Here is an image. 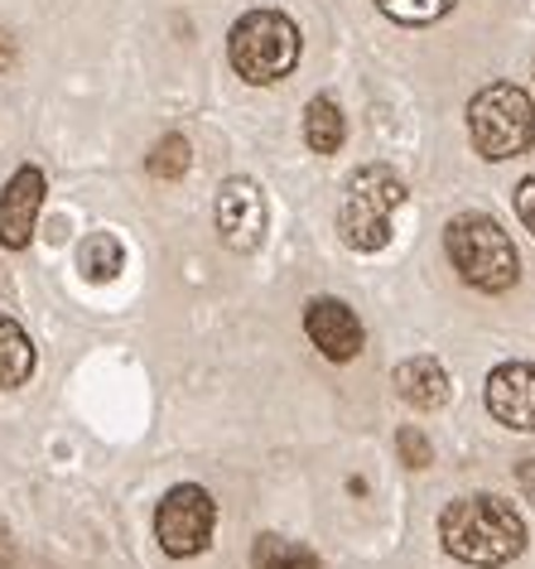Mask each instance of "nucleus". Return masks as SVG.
<instances>
[{"instance_id": "13", "label": "nucleus", "mask_w": 535, "mask_h": 569, "mask_svg": "<svg viewBox=\"0 0 535 569\" xmlns=\"http://www.w3.org/2000/svg\"><path fill=\"white\" fill-rule=\"evenodd\" d=\"M34 377V343L16 319L0 315V387H24Z\"/></svg>"}, {"instance_id": "5", "label": "nucleus", "mask_w": 535, "mask_h": 569, "mask_svg": "<svg viewBox=\"0 0 535 569\" xmlns=\"http://www.w3.org/2000/svg\"><path fill=\"white\" fill-rule=\"evenodd\" d=\"M405 203V183L396 179V169L367 164L347 179V198L337 208V232L352 251H382L391 241V218Z\"/></svg>"}, {"instance_id": "15", "label": "nucleus", "mask_w": 535, "mask_h": 569, "mask_svg": "<svg viewBox=\"0 0 535 569\" xmlns=\"http://www.w3.org/2000/svg\"><path fill=\"white\" fill-rule=\"evenodd\" d=\"M82 276L88 280H117L121 266H125V247L111 232H92L88 241H82Z\"/></svg>"}, {"instance_id": "4", "label": "nucleus", "mask_w": 535, "mask_h": 569, "mask_svg": "<svg viewBox=\"0 0 535 569\" xmlns=\"http://www.w3.org/2000/svg\"><path fill=\"white\" fill-rule=\"evenodd\" d=\"M468 136L483 160H516L535 140V102L516 82H492L468 102Z\"/></svg>"}, {"instance_id": "8", "label": "nucleus", "mask_w": 535, "mask_h": 569, "mask_svg": "<svg viewBox=\"0 0 535 569\" xmlns=\"http://www.w3.org/2000/svg\"><path fill=\"white\" fill-rule=\"evenodd\" d=\"M218 232L232 251H256L265 241V193L256 179H228L218 189Z\"/></svg>"}, {"instance_id": "12", "label": "nucleus", "mask_w": 535, "mask_h": 569, "mask_svg": "<svg viewBox=\"0 0 535 569\" xmlns=\"http://www.w3.org/2000/svg\"><path fill=\"white\" fill-rule=\"evenodd\" d=\"M347 140V117L343 107L333 102V97H314V102L304 107V146L314 154H337Z\"/></svg>"}, {"instance_id": "20", "label": "nucleus", "mask_w": 535, "mask_h": 569, "mask_svg": "<svg viewBox=\"0 0 535 569\" xmlns=\"http://www.w3.org/2000/svg\"><path fill=\"white\" fill-rule=\"evenodd\" d=\"M516 488L526 502H535V453H526V459H516Z\"/></svg>"}, {"instance_id": "14", "label": "nucleus", "mask_w": 535, "mask_h": 569, "mask_svg": "<svg viewBox=\"0 0 535 569\" xmlns=\"http://www.w3.org/2000/svg\"><path fill=\"white\" fill-rule=\"evenodd\" d=\"M251 569H323L319 555L300 546V540H285V536H261L256 550H251Z\"/></svg>"}, {"instance_id": "16", "label": "nucleus", "mask_w": 535, "mask_h": 569, "mask_svg": "<svg viewBox=\"0 0 535 569\" xmlns=\"http://www.w3.org/2000/svg\"><path fill=\"white\" fill-rule=\"evenodd\" d=\"M189 164H193V150H189V140L174 136V131H169L164 140H154V150H150V160H145V169H150L154 179H184Z\"/></svg>"}, {"instance_id": "9", "label": "nucleus", "mask_w": 535, "mask_h": 569, "mask_svg": "<svg viewBox=\"0 0 535 569\" xmlns=\"http://www.w3.org/2000/svg\"><path fill=\"white\" fill-rule=\"evenodd\" d=\"M487 410L506 430L535 435V362H502L487 372Z\"/></svg>"}, {"instance_id": "11", "label": "nucleus", "mask_w": 535, "mask_h": 569, "mask_svg": "<svg viewBox=\"0 0 535 569\" xmlns=\"http://www.w3.org/2000/svg\"><path fill=\"white\" fill-rule=\"evenodd\" d=\"M396 396L411 401L415 410H440V406H448L454 387H448V372L434 358H411L396 367Z\"/></svg>"}, {"instance_id": "3", "label": "nucleus", "mask_w": 535, "mask_h": 569, "mask_svg": "<svg viewBox=\"0 0 535 569\" xmlns=\"http://www.w3.org/2000/svg\"><path fill=\"white\" fill-rule=\"evenodd\" d=\"M228 59L251 88H271V82L290 78L294 63H300V30L280 10H251L232 24Z\"/></svg>"}, {"instance_id": "1", "label": "nucleus", "mask_w": 535, "mask_h": 569, "mask_svg": "<svg viewBox=\"0 0 535 569\" xmlns=\"http://www.w3.org/2000/svg\"><path fill=\"white\" fill-rule=\"evenodd\" d=\"M440 540L454 560L497 569L526 550V521H521V511L506 497H492V492L454 497L440 517Z\"/></svg>"}, {"instance_id": "6", "label": "nucleus", "mask_w": 535, "mask_h": 569, "mask_svg": "<svg viewBox=\"0 0 535 569\" xmlns=\"http://www.w3.org/2000/svg\"><path fill=\"white\" fill-rule=\"evenodd\" d=\"M213 526H218V502L208 488H199V482L169 488L160 511H154V540H160L164 555H174V560L203 555L213 546Z\"/></svg>"}, {"instance_id": "2", "label": "nucleus", "mask_w": 535, "mask_h": 569, "mask_svg": "<svg viewBox=\"0 0 535 569\" xmlns=\"http://www.w3.org/2000/svg\"><path fill=\"white\" fill-rule=\"evenodd\" d=\"M444 251L458 276L483 295H506L521 280V256L512 247V232L492 212H458L444 227Z\"/></svg>"}, {"instance_id": "10", "label": "nucleus", "mask_w": 535, "mask_h": 569, "mask_svg": "<svg viewBox=\"0 0 535 569\" xmlns=\"http://www.w3.org/2000/svg\"><path fill=\"white\" fill-rule=\"evenodd\" d=\"M304 333L329 362H352L362 352V323L343 300H333V295L304 305Z\"/></svg>"}, {"instance_id": "19", "label": "nucleus", "mask_w": 535, "mask_h": 569, "mask_svg": "<svg viewBox=\"0 0 535 569\" xmlns=\"http://www.w3.org/2000/svg\"><path fill=\"white\" fill-rule=\"evenodd\" d=\"M516 218L526 222V232L535 237V174L516 183Z\"/></svg>"}, {"instance_id": "18", "label": "nucleus", "mask_w": 535, "mask_h": 569, "mask_svg": "<svg viewBox=\"0 0 535 569\" xmlns=\"http://www.w3.org/2000/svg\"><path fill=\"white\" fill-rule=\"evenodd\" d=\"M396 449H401V463L405 468H430L434 463V445L425 439V430H415V425L396 430Z\"/></svg>"}, {"instance_id": "21", "label": "nucleus", "mask_w": 535, "mask_h": 569, "mask_svg": "<svg viewBox=\"0 0 535 569\" xmlns=\"http://www.w3.org/2000/svg\"><path fill=\"white\" fill-rule=\"evenodd\" d=\"M10 560H16V540H10V526L0 521V569H10Z\"/></svg>"}, {"instance_id": "17", "label": "nucleus", "mask_w": 535, "mask_h": 569, "mask_svg": "<svg viewBox=\"0 0 535 569\" xmlns=\"http://www.w3.org/2000/svg\"><path fill=\"white\" fill-rule=\"evenodd\" d=\"M376 10L396 24H434L454 10V0H376Z\"/></svg>"}, {"instance_id": "7", "label": "nucleus", "mask_w": 535, "mask_h": 569, "mask_svg": "<svg viewBox=\"0 0 535 569\" xmlns=\"http://www.w3.org/2000/svg\"><path fill=\"white\" fill-rule=\"evenodd\" d=\"M44 193H49V179L39 164H20L6 189H0V247L6 251L30 247L39 208H44Z\"/></svg>"}, {"instance_id": "22", "label": "nucleus", "mask_w": 535, "mask_h": 569, "mask_svg": "<svg viewBox=\"0 0 535 569\" xmlns=\"http://www.w3.org/2000/svg\"><path fill=\"white\" fill-rule=\"evenodd\" d=\"M10 63H16V39H10L6 30H0V73H6Z\"/></svg>"}]
</instances>
